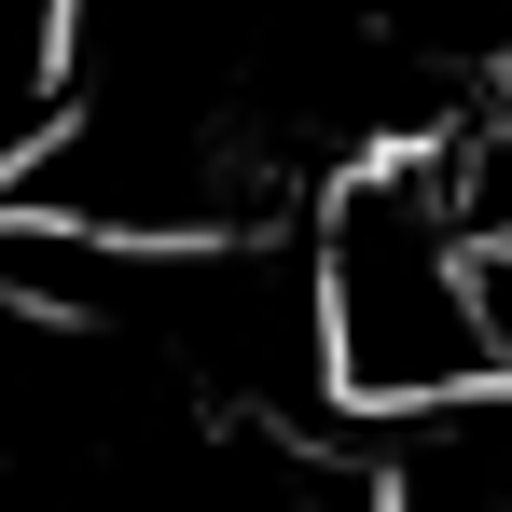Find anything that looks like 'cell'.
<instances>
[{
    "label": "cell",
    "mask_w": 512,
    "mask_h": 512,
    "mask_svg": "<svg viewBox=\"0 0 512 512\" xmlns=\"http://www.w3.org/2000/svg\"><path fill=\"white\" fill-rule=\"evenodd\" d=\"M305 277H319V374L333 416H402L443 388L512 374L499 346V236L471 222L457 153H374L305 208Z\"/></svg>",
    "instance_id": "1"
},
{
    "label": "cell",
    "mask_w": 512,
    "mask_h": 512,
    "mask_svg": "<svg viewBox=\"0 0 512 512\" xmlns=\"http://www.w3.org/2000/svg\"><path fill=\"white\" fill-rule=\"evenodd\" d=\"M360 512H512V374L360 416Z\"/></svg>",
    "instance_id": "2"
},
{
    "label": "cell",
    "mask_w": 512,
    "mask_h": 512,
    "mask_svg": "<svg viewBox=\"0 0 512 512\" xmlns=\"http://www.w3.org/2000/svg\"><path fill=\"white\" fill-rule=\"evenodd\" d=\"M70 125V0H0V222Z\"/></svg>",
    "instance_id": "3"
}]
</instances>
